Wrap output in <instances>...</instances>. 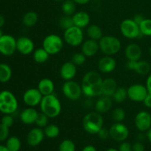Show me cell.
Segmentation results:
<instances>
[{
	"instance_id": "obj_58",
	"label": "cell",
	"mask_w": 151,
	"mask_h": 151,
	"mask_svg": "<svg viewBox=\"0 0 151 151\" xmlns=\"http://www.w3.org/2000/svg\"><path fill=\"white\" fill-rule=\"evenodd\" d=\"M4 35V34H3V32H2V31H1V28H0V38H1V36H2V35Z\"/></svg>"
},
{
	"instance_id": "obj_19",
	"label": "cell",
	"mask_w": 151,
	"mask_h": 151,
	"mask_svg": "<svg viewBox=\"0 0 151 151\" xmlns=\"http://www.w3.org/2000/svg\"><path fill=\"white\" fill-rule=\"evenodd\" d=\"M100 50L98 41L88 39L86 40L81 44V52L83 53L87 58H91L95 55Z\"/></svg>"
},
{
	"instance_id": "obj_57",
	"label": "cell",
	"mask_w": 151,
	"mask_h": 151,
	"mask_svg": "<svg viewBox=\"0 0 151 151\" xmlns=\"http://www.w3.org/2000/svg\"><path fill=\"white\" fill-rule=\"evenodd\" d=\"M148 53H149V55L151 56V46L149 47V49H148Z\"/></svg>"
},
{
	"instance_id": "obj_37",
	"label": "cell",
	"mask_w": 151,
	"mask_h": 151,
	"mask_svg": "<svg viewBox=\"0 0 151 151\" xmlns=\"http://www.w3.org/2000/svg\"><path fill=\"white\" fill-rule=\"evenodd\" d=\"M76 146L75 142L70 139H64L60 142L58 151H75Z\"/></svg>"
},
{
	"instance_id": "obj_27",
	"label": "cell",
	"mask_w": 151,
	"mask_h": 151,
	"mask_svg": "<svg viewBox=\"0 0 151 151\" xmlns=\"http://www.w3.org/2000/svg\"><path fill=\"white\" fill-rule=\"evenodd\" d=\"M38 21V16L35 12L28 11L24 15L22 18V23L27 27H32L37 24Z\"/></svg>"
},
{
	"instance_id": "obj_53",
	"label": "cell",
	"mask_w": 151,
	"mask_h": 151,
	"mask_svg": "<svg viewBox=\"0 0 151 151\" xmlns=\"http://www.w3.org/2000/svg\"><path fill=\"white\" fill-rule=\"evenodd\" d=\"M4 23H5V20H4V18L1 15H0V28L4 26Z\"/></svg>"
},
{
	"instance_id": "obj_44",
	"label": "cell",
	"mask_w": 151,
	"mask_h": 151,
	"mask_svg": "<svg viewBox=\"0 0 151 151\" xmlns=\"http://www.w3.org/2000/svg\"><path fill=\"white\" fill-rule=\"evenodd\" d=\"M118 150L119 151H132V145L128 142H122Z\"/></svg>"
},
{
	"instance_id": "obj_31",
	"label": "cell",
	"mask_w": 151,
	"mask_h": 151,
	"mask_svg": "<svg viewBox=\"0 0 151 151\" xmlns=\"http://www.w3.org/2000/svg\"><path fill=\"white\" fill-rule=\"evenodd\" d=\"M76 3L73 0H65L63 1L61 10L65 16H72L76 13Z\"/></svg>"
},
{
	"instance_id": "obj_47",
	"label": "cell",
	"mask_w": 151,
	"mask_h": 151,
	"mask_svg": "<svg viewBox=\"0 0 151 151\" xmlns=\"http://www.w3.org/2000/svg\"><path fill=\"white\" fill-rule=\"evenodd\" d=\"M136 60H128L126 63V67L127 69H130V70H134L136 67V64H137Z\"/></svg>"
},
{
	"instance_id": "obj_28",
	"label": "cell",
	"mask_w": 151,
	"mask_h": 151,
	"mask_svg": "<svg viewBox=\"0 0 151 151\" xmlns=\"http://www.w3.org/2000/svg\"><path fill=\"white\" fill-rule=\"evenodd\" d=\"M50 55L43 47L37 48L32 52V58L37 63H44L49 60Z\"/></svg>"
},
{
	"instance_id": "obj_48",
	"label": "cell",
	"mask_w": 151,
	"mask_h": 151,
	"mask_svg": "<svg viewBox=\"0 0 151 151\" xmlns=\"http://www.w3.org/2000/svg\"><path fill=\"white\" fill-rule=\"evenodd\" d=\"M145 86L147 88V91H148V94H151V73L149 74L147 79H146Z\"/></svg>"
},
{
	"instance_id": "obj_59",
	"label": "cell",
	"mask_w": 151,
	"mask_h": 151,
	"mask_svg": "<svg viewBox=\"0 0 151 151\" xmlns=\"http://www.w3.org/2000/svg\"><path fill=\"white\" fill-rule=\"evenodd\" d=\"M54 1H65V0H54Z\"/></svg>"
},
{
	"instance_id": "obj_20",
	"label": "cell",
	"mask_w": 151,
	"mask_h": 151,
	"mask_svg": "<svg viewBox=\"0 0 151 151\" xmlns=\"http://www.w3.org/2000/svg\"><path fill=\"white\" fill-rule=\"evenodd\" d=\"M125 55L128 60H139L142 55V50L139 44L131 43L125 49Z\"/></svg>"
},
{
	"instance_id": "obj_11",
	"label": "cell",
	"mask_w": 151,
	"mask_h": 151,
	"mask_svg": "<svg viewBox=\"0 0 151 151\" xmlns=\"http://www.w3.org/2000/svg\"><path fill=\"white\" fill-rule=\"evenodd\" d=\"M110 137L116 142H122L129 137L130 131L128 127L122 122H115L109 128Z\"/></svg>"
},
{
	"instance_id": "obj_13",
	"label": "cell",
	"mask_w": 151,
	"mask_h": 151,
	"mask_svg": "<svg viewBox=\"0 0 151 151\" xmlns=\"http://www.w3.org/2000/svg\"><path fill=\"white\" fill-rule=\"evenodd\" d=\"M44 96L38 88H30L25 91L23 94V101L28 107H35L41 103Z\"/></svg>"
},
{
	"instance_id": "obj_29",
	"label": "cell",
	"mask_w": 151,
	"mask_h": 151,
	"mask_svg": "<svg viewBox=\"0 0 151 151\" xmlns=\"http://www.w3.org/2000/svg\"><path fill=\"white\" fill-rule=\"evenodd\" d=\"M86 33L88 38L95 41H99L103 36V30L97 24H91L88 26Z\"/></svg>"
},
{
	"instance_id": "obj_50",
	"label": "cell",
	"mask_w": 151,
	"mask_h": 151,
	"mask_svg": "<svg viewBox=\"0 0 151 151\" xmlns=\"http://www.w3.org/2000/svg\"><path fill=\"white\" fill-rule=\"evenodd\" d=\"M82 151H97V149L93 145H86L83 147Z\"/></svg>"
},
{
	"instance_id": "obj_46",
	"label": "cell",
	"mask_w": 151,
	"mask_h": 151,
	"mask_svg": "<svg viewBox=\"0 0 151 151\" xmlns=\"http://www.w3.org/2000/svg\"><path fill=\"white\" fill-rule=\"evenodd\" d=\"M142 103H144L145 106L147 107V109H151V94H147V97H145V99Z\"/></svg>"
},
{
	"instance_id": "obj_16",
	"label": "cell",
	"mask_w": 151,
	"mask_h": 151,
	"mask_svg": "<svg viewBox=\"0 0 151 151\" xmlns=\"http://www.w3.org/2000/svg\"><path fill=\"white\" fill-rule=\"evenodd\" d=\"M97 68L102 73H111L116 69V61L112 56L105 55L98 60Z\"/></svg>"
},
{
	"instance_id": "obj_33",
	"label": "cell",
	"mask_w": 151,
	"mask_h": 151,
	"mask_svg": "<svg viewBox=\"0 0 151 151\" xmlns=\"http://www.w3.org/2000/svg\"><path fill=\"white\" fill-rule=\"evenodd\" d=\"M6 147L10 151H19L21 149V141L17 137H10L6 140Z\"/></svg>"
},
{
	"instance_id": "obj_35",
	"label": "cell",
	"mask_w": 151,
	"mask_h": 151,
	"mask_svg": "<svg viewBox=\"0 0 151 151\" xmlns=\"http://www.w3.org/2000/svg\"><path fill=\"white\" fill-rule=\"evenodd\" d=\"M139 29L142 35L151 37V19H145L140 23Z\"/></svg>"
},
{
	"instance_id": "obj_54",
	"label": "cell",
	"mask_w": 151,
	"mask_h": 151,
	"mask_svg": "<svg viewBox=\"0 0 151 151\" xmlns=\"http://www.w3.org/2000/svg\"><path fill=\"white\" fill-rule=\"evenodd\" d=\"M0 151H10V150L7 149V147H6V145H0Z\"/></svg>"
},
{
	"instance_id": "obj_10",
	"label": "cell",
	"mask_w": 151,
	"mask_h": 151,
	"mask_svg": "<svg viewBox=\"0 0 151 151\" xmlns=\"http://www.w3.org/2000/svg\"><path fill=\"white\" fill-rule=\"evenodd\" d=\"M128 98L135 103H142L148 94L147 88L145 85L135 83L130 86L127 88Z\"/></svg>"
},
{
	"instance_id": "obj_34",
	"label": "cell",
	"mask_w": 151,
	"mask_h": 151,
	"mask_svg": "<svg viewBox=\"0 0 151 151\" xmlns=\"http://www.w3.org/2000/svg\"><path fill=\"white\" fill-rule=\"evenodd\" d=\"M112 98L114 102L117 103H121L125 101L128 98V92L126 88L123 87H118L117 89L112 96Z\"/></svg>"
},
{
	"instance_id": "obj_8",
	"label": "cell",
	"mask_w": 151,
	"mask_h": 151,
	"mask_svg": "<svg viewBox=\"0 0 151 151\" xmlns=\"http://www.w3.org/2000/svg\"><path fill=\"white\" fill-rule=\"evenodd\" d=\"M120 32L125 38L135 39L142 36L139 25L136 23L133 19H127L122 21L119 26Z\"/></svg>"
},
{
	"instance_id": "obj_42",
	"label": "cell",
	"mask_w": 151,
	"mask_h": 151,
	"mask_svg": "<svg viewBox=\"0 0 151 151\" xmlns=\"http://www.w3.org/2000/svg\"><path fill=\"white\" fill-rule=\"evenodd\" d=\"M1 123L8 128L13 126V123H14V119H13L12 114H4L1 119Z\"/></svg>"
},
{
	"instance_id": "obj_24",
	"label": "cell",
	"mask_w": 151,
	"mask_h": 151,
	"mask_svg": "<svg viewBox=\"0 0 151 151\" xmlns=\"http://www.w3.org/2000/svg\"><path fill=\"white\" fill-rule=\"evenodd\" d=\"M117 83L114 78H107L103 81L102 84V94L104 96L112 97L113 94L117 89Z\"/></svg>"
},
{
	"instance_id": "obj_30",
	"label": "cell",
	"mask_w": 151,
	"mask_h": 151,
	"mask_svg": "<svg viewBox=\"0 0 151 151\" xmlns=\"http://www.w3.org/2000/svg\"><path fill=\"white\" fill-rule=\"evenodd\" d=\"M12 69L7 63H0V83H5L12 78Z\"/></svg>"
},
{
	"instance_id": "obj_52",
	"label": "cell",
	"mask_w": 151,
	"mask_h": 151,
	"mask_svg": "<svg viewBox=\"0 0 151 151\" xmlns=\"http://www.w3.org/2000/svg\"><path fill=\"white\" fill-rule=\"evenodd\" d=\"M146 137H147V139H148V141L151 143V128L147 131V134H146Z\"/></svg>"
},
{
	"instance_id": "obj_25",
	"label": "cell",
	"mask_w": 151,
	"mask_h": 151,
	"mask_svg": "<svg viewBox=\"0 0 151 151\" xmlns=\"http://www.w3.org/2000/svg\"><path fill=\"white\" fill-rule=\"evenodd\" d=\"M37 88L43 96L50 95L54 94L55 84L50 78H43L39 81Z\"/></svg>"
},
{
	"instance_id": "obj_49",
	"label": "cell",
	"mask_w": 151,
	"mask_h": 151,
	"mask_svg": "<svg viewBox=\"0 0 151 151\" xmlns=\"http://www.w3.org/2000/svg\"><path fill=\"white\" fill-rule=\"evenodd\" d=\"M145 19V18L142 14H137L133 17V19H134V22H135L136 23L138 24L139 25L140 24V23H141Z\"/></svg>"
},
{
	"instance_id": "obj_14",
	"label": "cell",
	"mask_w": 151,
	"mask_h": 151,
	"mask_svg": "<svg viewBox=\"0 0 151 151\" xmlns=\"http://www.w3.org/2000/svg\"><path fill=\"white\" fill-rule=\"evenodd\" d=\"M134 124L140 132H147L151 128V114L146 111H140L135 116Z\"/></svg>"
},
{
	"instance_id": "obj_9",
	"label": "cell",
	"mask_w": 151,
	"mask_h": 151,
	"mask_svg": "<svg viewBox=\"0 0 151 151\" xmlns=\"http://www.w3.org/2000/svg\"><path fill=\"white\" fill-rule=\"evenodd\" d=\"M61 89L63 95L72 101L79 100L83 94L81 85L73 80L65 81L62 85Z\"/></svg>"
},
{
	"instance_id": "obj_43",
	"label": "cell",
	"mask_w": 151,
	"mask_h": 151,
	"mask_svg": "<svg viewBox=\"0 0 151 151\" xmlns=\"http://www.w3.org/2000/svg\"><path fill=\"white\" fill-rule=\"evenodd\" d=\"M98 137L101 139H107L109 137H110V134H109V129H107L106 128H103L100 130L97 134Z\"/></svg>"
},
{
	"instance_id": "obj_4",
	"label": "cell",
	"mask_w": 151,
	"mask_h": 151,
	"mask_svg": "<svg viewBox=\"0 0 151 151\" xmlns=\"http://www.w3.org/2000/svg\"><path fill=\"white\" fill-rule=\"evenodd\" d=\"M98 42L100 50L105 55H114L120 51L122 47L120 40L113 35L103 36Z\"/></svg>"
},
{
	"instance_id": "obj_3",
	"label": "cell",
	"mask_w": 151,
	"mask_h": 151,
	"mask_svg": "<svg viewBox=\"0 0 151 151\" xmlns=\"http://www.w3.org/2000/svg\"><path fill=\"white\" fill-rule=\"evenodd\" d=\"M103 119L101 114L97 111H91L86 114L83 119V127L86 133L95 135L103 127Z\"/></svg>"
},
{
	"instance_id": "obj_39",
	"label": "cell",
	"mask_w": 151,
	"mask_h": 151,
	"mask_svg": "<svg viewBox=\"0 0 151 151\" xmlns=\"http://www.w3.org/2000/svg\"><path fill=\"white\" fill-rule=\"evenodd\" d=\"M86 58L83 52H76L72 56V62L77 66H82L86 61Z\"/></svg>"
},
{
	"instance_id": "obj_60",
	"label": "cell",
	"mask_w": 151,
	"mask_h": 151,
	"mask_svg": "<svg viewBox=\"0 0 151 151\" xmlns=\"http://www.w3.org/2000/svg\"><path fill=\"white\" fill-rule=\"evenodd\" d=\"M0 63H1V62H0Z\"/></svg>"
},
{
	"instance_id": "obj_23",
	"label": "cell",
	"mask_w": 151,
	"mask_h": 151,
	"mask_svg": "<svg viewBox=\"0 0 151 151\" xmlns=\"http://www.w3.org/2000/svg\"><path fill=\"white\" fill-rule=\"evenodd\" d=\"M72 17L74 25L81 29L88 27L91 20L89 14L85 11L76 12Z\"/></svg>"
},
{
	"instance_id": "obj_7",
	"label": "cell",
	"mask_w": 151,
	"mask_h": 151,
	"mask_svg": "<svg viewBox=\"0 0 151 151\" xmlns=\"http://www.w3.org/2000/svg\"><path fill=\"white\" fill-rule=\"evenodd\" d=\"M83 38L84 35L82 29L75 25L65 29L63 32V41L72 47L81 46L84 41Z\"/></svg>"
},
{
	"instance_id": "obj_18",
	"label": "cell",
	"mask_w": 151,
	"mask_h": 151,
	"mask_svg": "<svg viewBox=\"0 0 151 151\" xmlns=\"http://www.w3.org/2000/svg\"><path fill=\"white\" fill-rule=\"evenodd\" d=\"M60 76L63 81L73 80L77 75V66L72 61L65 62L60 68Z\"/></svg>"
},
{
	"instance_id": "obj_51",
	"label": "cell",
	"mask_w": 151,
	"mask_h": 151,
	"mask_svg": "<svg viewBox=\"0 0 151 151\" xmlns=\"http://www.w3.org/2000/svg\"><path fill=\"white\" fill-rule=\"evenodd\" d=\"M77 4H81V5H85L88 4L91 0H73Z\"/></svg>"
},
{
	"instance_id": "obj_45",
	"label": "cell",
	"mask_w": 151,
	"mask_h": 151,
	"mask_svg": "<svg viewBox=\"0 0 151 151\" xmlns=\"http://www.w3.org/2000/svg\"><path fill=\"white\" fill-rule=\"evenodd\" d=\"M132 151H145V146L142 142L138 141L132 145Z\"/></svg>"
},
{
	"instance_id": "obj_17",
	"label": "cell",
	"mask_w": 151,
	"mask_h": 151,
	"mask_svg": "<svg viewBox=\"0 0 151 151\" xmlns=\"http://www.w3.org/2000/svg\"><path fill=\"white\" fill-rule=\"evenodd\" d=\"M45 134L44 130L41 128H32L27 136V142L31 147H36L39 145L44 140Z\"/></svg>"
},
{
	"instance_id": "obj_26",
	"label": "cell",
	"mask_w": 151,
	"mask_h": 151,
	"mask_svg": "<svg viewBox=\"0 0 151 151\" xmlns=\"http://www.w3.org/2000/svg\"><path fill=\"white\" fill-rule=\"evenodd\" d=\"M151 70V66L148 61L144 60H137L136 67L134 71L138 75L144 76V75H147L150 74Z\"/></svg>"
},
{
	"instance_id": "obj_5",
	"label": "cell",
	"mask_w": 151,
	"mask_h": 151,
	"mask_svg": "<svg viewBox=\"0 0 151 151\" xmlns=\"http://www.w3.org/2000/svg\"><path fill=\"white\" fill-rule=\"evenodd\" d=\"M19 103L16 96L10 91H0V112L4 114H13L17 111Z\"/></svg>"
},
{
	"instance_id": "obj_6",
	"label": "cell",
	"mask_w": 151,
	"mask_h": 151,
	"mask_svg": "<svg viewBox=\"0 0 151 151\" xmlns=\"http://www.w3.org/2000/svg\"><path fill=\"white\" fill-rule=\"evenodd\" d=\"M63 38L56 34H50L44 38L42 47L50 55H54L60 52L63 48Z\"/></svg>"
},
{
	"instance_id": "obj_55",
	"label": "cell",
	"mask_w": 151,
	"mask_h": 151,
	"mask_svg": "<svg viewBox=\"0 0 151 151\" xmlns=\"http://www.w3.org/2000/svg\"><path fill=\"white\" fill-rule=\"evenodd\" d=\"M142 133L143 132H141L138 136V139H139V141H140V142L142 141V140L145 139V135H143Z\"/></svg>"
},
{
	"instance_id": "obj_32",
	"label": "cell",
	"mask_w": 151,
	"mask_h": 151,
	"mask_svg": "<svg viewBox=\"0 0 151 151\" xmlns=\"http://www.w3.org/2000/svg\"><path fill=\"white\" fill-rule=\"evenodd\" d=\"M44 132L45 137L50 139H55L60 134V128L55 124H48L44 128Z\"/></svg>"
},
{
	"instance_id": "obj_41",
	"label": "cell",
	"mask_w": 151,
	"mask_h": 151,
	"mask_svg": "<svg viewBox=\"0 0 151 151\" xmlns=\"http://www.w3.org/2000/svg\"><path fill=\"white\" fill-rule=\"evenodd\" d=\"M8 127L5 126L2 123H0V142H4L9 138V131Z\"/></svg>"
},
{
	"instance_id": "obj_2",
	"label": "cell",
	"mask_w": 151,
	"mask_h": 151,
	"mask_svg": "<svg viewBox=\"0 0 151 151\" xmlns=\"http://www.w3.org/2000/svg\"><path fill=\"white\" fill-rule=\"evenodd\" d=\"M39 106L41 111L52 119L58 117L62 110L60 101L54 94L44 96Z\"/></svg>"
},
{
	"instance_id": "obj_15",
	"label": "cell",
	"mask_w": 151,
	"mask_h": 151,
	"mask_svg": "<svg viewBox=\"0 0 151 151\" xmlns=\"http://www.w3.org/2000/svg\"><path fill=\"white\" fill-rule=\"evenodd\" d=\"M16 50L22 55H28L35 50V44L29 37L21 36L16 39Z\"/></svg>"
},
{
	"instance_id": "obj_21",
	"label": "cell",
	"mask_w": 151,
	"mask_h": 151,
	"mask_svg": "<svg viewBox=\"0 0 151 151\" xmlns=\"http://www.w3.org/2000/svg\"><path fill=\"white\" fill-rule=\"evenodd\" d=\"M112 105H113V101H112L111 97L101 95L100 98L97 99L94 104V109H95V111L101 114H106L111 109Z\"/></svg>"
},
{
	"instance_id": "obj_56",
	"label": "cell",
	"mask_w": 151,
	"mask_h": 151,
	"mask_svg": "<svg viewBox=\"0 0 151 151\" xmlns=\"http://www.w3.org/2000/svg\"><path fill=\"white\" fill-rule=\"evenodd\" d=\"M106 151H119V150H117V149L116 148H109L108 149V150H106Z\"/></svg>"
},
{
	"instance_id": "obj_38",
	"label": "cell",
	"mask_w": 151,
	"mask_h": 151,
	"mask_svg": "<svg viewBox=\"0 0 151 151\" xmlns=\"http://www.w3.org/2000/svg\"><path fill=\"white\" fill-rule=\"evenodd\" d=\"M49 119H50V118H49L45 114L42 113V112L41 111L40 113H38L35 123V125H37V127H38V128H44L47 125H48Z\"/></svg>"
},
{
	"instance_id": "obj_22",
	"label": "cell",
	"mask_w": 151,
	"mask_h": 151,
	"mask_svg": "<svg viewBox=\"0 0 151 151\" xmlns=\"http://www.w3.org/2000/svg\"><path fill=\"white\" fill-rule=\"evenodd\" d=\"M38 112L32 107H28L24 109L20 114V120L25 125H32L35 122Z\"/></svg>"
},
{
	"instance_id": "obj_12",
	"label": "cell",
	"mask_w": 151,
	"mask_h": 151,
	"mask_svg": "<svg viewBox=\"0 0 151 151\" xmlns=\"http://www.w3.org/2000/svg\"><path fill=\"white\" fill-rule=\"evenodd\" d=\"M16 50V38L8 34H4L0 38V53L4 56H11Z\"/></svg>"
},
{
	"instance_id": "obj_1",
	"label": "cell",
	"mask_w": 151,
	"mask_h": 151,
	"mask_svg": "<svg viewBox=\"0 0 151 151\" xmlns=\"http://www.w3.org/2000/svg\"><path fill=\"white\" fill-rule=\"evenodd\" d=\"M103 79L98 72L88 71L84 75L81 83L83 94L87 97H100L102 94V84Z\"/></svg>"
},
{
	"instance_id": "obj_36",
	"label": "cell",
	"mask_w": 151,
	"mask_h": 151,
	"mask_svg": "<svg viewBox=\"0 0 151 151\" xmlns=\"http://www.w3.org/2000/svg\"><path fill=\"white\" fill-rule=\"evenodd\" d=\"M111 116L112 119L115 122H122L125 119L126 114H125V110L122 108H116L112 111Z\"/></svg>"
},
{
	"instance_id": "obj_40",
	"label": "cell",
	"mask_w": 151,
	"mask_h": 151,
	"mask_svg": "<svg viewBox=\"0 0 151 151\" xmlns=\"http://www.w3.org/2000/svg\"><path fill=\"white\" fill-rule=\"evenodd\" d=\"M59 24H60V27L64 29V30L68 29V28L74 26L72 17L69 16H63L60 19V21H59Z\"/></svg>"
}]
</instances>
